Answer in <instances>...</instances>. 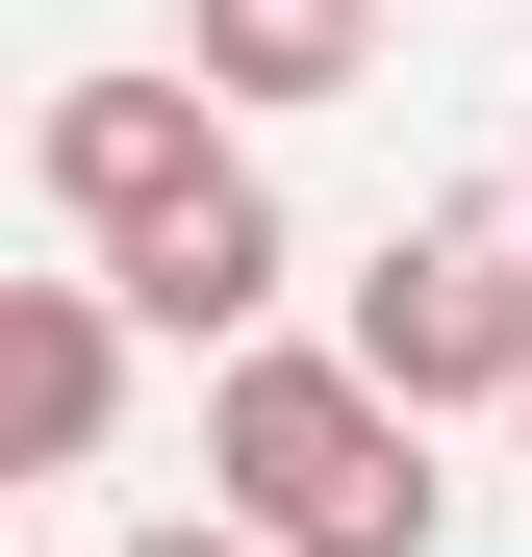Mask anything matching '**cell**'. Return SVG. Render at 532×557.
Masks as SVG:
<instances>
[{"label":"cell","mask_w":532,"mask_h":557,"mask_svg":"<svg viewBox=\"0 0 532 557\" xmlns=\"http://www.w3.org/2000/svg\"><path fill=\"white\" fill-rule=\"evenodd\" d=\"M203 482L280 532V557H431V406H406L355 330H330V355H305V330H228Z\"/></svg>","instance_id":"obj_1"},{"label":"cell","mask_w":532,"mask_h":557,"mask_svg":"<svg viewBox=\"0 0 532 557\" xmlns=\"http://www.w3.org/2000/svg\"><path fill=\"white\" fill-rule=\"evenodd\" d=\"M355 355H381L406 406H532V203H431V228H381Z\"/></svg>","instance_id":"obj_2"},{"label":"cell","mask_w":532,"mask_h":557,"mask_svg":"<svg viewBox=\"0 0 532 557\" xmlns=\"http://www.w3.org/2000/svg\"><path fill=\"white\" fill-rule=\"evenodd\" d=\"M26 152H51V203L102 228V253H127V228H177L203 177H253V152H228V76H203V51H177V76H76V102H51Z\"/></svg>","instance_id":"obj_3"},{"label":"cell","mask_w":532,"mask_h":557,"mask_svg":"<svg viewBox=\"0 0 532 557\" xmlns=\"http://www.w3.org/2000/svg\"><path fill=\"white\" fill-rule=\"evenodd\" d=\"M127 278H0V431H26V482H76L102 456V406H127Z\"/></svg>","instance_id":"obj_4"},{"label":"cell","mask_w":532,"mask_h":557,"mask_svg":"<svg viewBox=\"0 0 532 557\" xmlns=\"http://www.w3.org/2000/svg\"><path fill=\"white\" fill-rule=\"evenodd\" d=\"M102 278H127V305H152L177 355H228L253 305H280V177H203V203H177V228H127Z\"/></svg>","instance_id":"obj_5"},{"label":"cell","mask_w":532,"mask_h":557,"mask_svg":"<svg viewBox=\"0 0 532 557\" xmlns=\"http://www.w3.org/2000/svg\"><path fill=\"white\" fill-rule=\"evenodd\" d=\"M177 51H203L228 102H355V76H381V0H177Z\"/></svg>","instance_id":"obj_6"},{"label":"cell","mask_w":532,"mask_h":557,"mask_svg":"<svg viewBox=\"0 0 532 557\" xmlns=\"http://www.w3.org/2000/svg\"><path fill=\"white\" fill-rule=\"evenodd\" d=\"M127 557H280V532H253V507H203V532H127Z\"/></svg>","instance_id":"obj_7"},{"label":"cell","mask_w":532,"mask_h":557,"mask_svg":"<svg viewBox=\"0 0 532 557\" xmlns=\"http://www.w3.org/2000/svg\"><path fill=\"white\" fill-rule=\"evenodd\" d=\"M507 203H532V127H507Z\"/></svg>","instance_id":"obj_8"},{"label":"cell","mask_w":532,"mask_h":557,"mask_svg":"<svg viewBox=\"0 0 532 557\" xmlns=\"http://www.w3.org/2000/svg\"><path fill=\"white\" fill-rule=\"evenodd\" d=\"M507 431H532V406H507Z\"/></svg>","instance_id":"obj_9"}]
</instances>
